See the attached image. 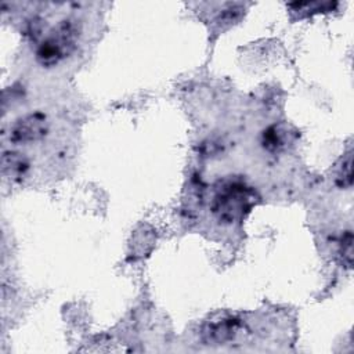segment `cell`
<instances>
[{
	"instance_id": "cell-1",
	"label": "cell",
	"mask_w": 354,
	"mask_h": 354,
	"mask_svg": "<svg viewBox=\"0 0 354 354\" xmlns=\"http://www.w3.org/2000/svg\"><path fill=\"white\" fill-rule=\"evenodd\" d=\"M28 35L33 55L43 68H57L76 58L86 39L82 17L75 11H51L33 17Z\"/></svg>"
}]
</instances>
